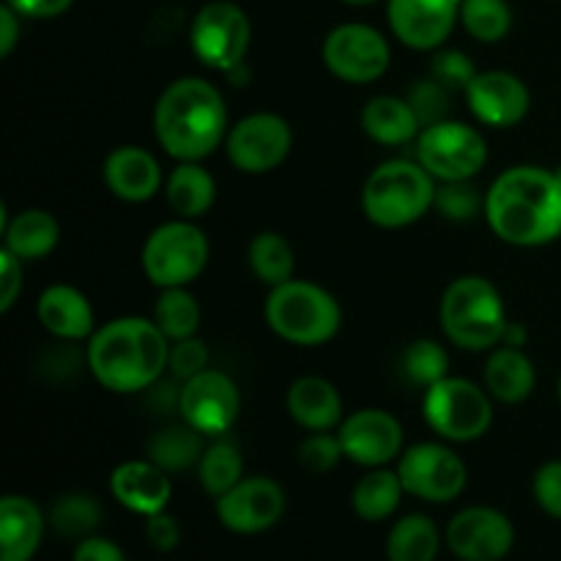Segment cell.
I'll use <instances>...</instances> for the list:
<instances>
[{
  "mask_svg": "<svg viewBox=\"0 0 561 561\" xmlns=\"http://www.w3.org/2000/svg\"><path fill=\"white\" fill-rule=\"evenodd\" d=\"M168 370L175 381H190V378L201 376L203 370H208V348L203 340L190 337L179 340V343H170V356H168Z\"/></svg>",
  "mask_w": 561,
  "mask_h": 561,
  "instance_id": "42",
  "label": "cell"
},
{
  "mask_svg": "<svg viewBox=\"0 0 561 561\" xmlns=\"http://www.w3.org/2000/svg\"><path fill=\"white\" fill-rule=\"evenodd\" d=\"M285 405H288L290 420L310 433L334 431L345 420L343 398H340L337 387L321 376L296 378L290 383Z\"/></svg>",
  "mask_w": 561,
  "mask_h": 561,
  "instance_id": "23",
  "label": "cell"
},
{
  "mask_svg": "<svg viewBox=\"0 0 561 561\" xmlns=\"http://www.w3.org/2000/svg\"><path fill=\"white\" fill-rule=\"evenodd\" d=\"M0 230H3V250L14 252L20 261H42L58 247L60 225L44 208H25L5 219V208H0Z\"/></svg>",
  "mask_w": 561,
  "mask_h": 561,
  "instance_id": "25",
  "label": "cell"
},
{
  "mask_svg": "<svg viewBox=\"0 0 561 561\" xmlns=\"http://www.w3.org/2000/svg\"><path fill=\"white\" fill-rule=\"evenodd\" d=\"M36 318L53 337L66 340V343L91 340L96 332L91 299L80 288L66 283L49 285L42 290L36 301Z\"/></svg>",
  "mask_w": 561,
  "mask_h": 561,
  "instance_id": "22",
  "label": "cell"
},
{
  "mask_svg": "<svg viewBox=\"0 0 561 561\" xmlns=\"http://www.w3.org/2000/svg\"><path fill=\"white\" fill-rule=\"evenodd\" d=\"M228 107L214 82L181 77L170 82L153 107V135L179 162H203L228 137Z\"/></svg>",
  "mask_w": 561,
  "mask_h": 561,
  "instance_id": "2",
  "label": "cell"
},
{
  "mask_svg": "<svg viewBox=\"0 0 561 561\" xmlns=\"http://www.w3.org/2000/svg\"><path fill=\"white\" fill-rule=\"evenodd\" d=\"M431 77L449 88V91H466L477 77L474 64L460 49H438L431 60Z\"/></svg>",
  "mask_w": 561,
  "mask_h": 561,
  "instance_id": "41",
  "label": "cell"
},
{
  "mask_svg": "<svg viewBox=\"0 0 561 561\" xmlns=\"http://www.w3.org/2000/svg\"><path fill=\"white\" fill-rule=\"evenodd\" d=\"M104 186L124 203H146L162 186L159 159L142 146H118L102 164Z\"/></svg>",
  "mask_w": 561,
  "mask_h": 561,
  "instance_id": "21",
  "label": "cell"
},
{
  "mask_svg": "<svg viewBox=\"0 0 561 561\" xmlns=\"http://www.w3.org/2000/svg\"><path fill=\"white\" fill-rule=\"evenodd\" d=\"M343 458V444H340L337 433L332 431L310 433V436L299 444V463L305 466L307 471H316V474L332 471Z\"/></svg>",
  "mask_w": 561,
  "mask_h": 561,
  "instance_id": "40",
  "label": "cell"
},
{
  "mask_svg": "<svg viewBox=\"0 0 561 561\" xmlns=\"http://www.w3.org/2000/svg\"><path fill=\"white\" fill-rule=\"evenodd\" d=\"M504 345H515V348H520V345H526V329L520 327V323H510L507 332H504Z\"/></svg>",
  "mask_w": 561,
  "mask_h": 561,
  "instance_id": "49",
  "label": "cell"
},
{
  "mask_svg": "<svg viewBox=\"0 0 561 561\" xmlns=\"http://www.w3.org/2000/svg\"><path fill=\"white\" fill-rule=\"evenodd\" d=\"M22 263L14 252L0 250V312H9L22 294Z\"/></svg>",
  "mask_w": 561,
  "mask_h": 561,
  "instance_id": "44",
  "label": "cell"
},
{
  "mask_svg": "<svg viewBox=\"0 0 561 561\" xmlns=\"http://www.w3.org/2000/svg\"><path fill=\"white\" fill-rule=\"evenodd\" d=\"M323 66L337 80L351 85H367L387 75L392 49L387 36L365 22H345L327 33L321 47Z\"/></svg>",
  "mask_w": 561,
  "mask_h": 561,
  "instance_id": "11",
  "label": "cell"
},
{
  "mask_svg": "<svg viewBox=\"0 0 561 561\" xmlns=\"http://www.w3.org/2000/svg\"><path fill=\"white\" fill-rule=\"evenodd\" d=\"M263 316L279 340L305 348L329 343L343 327L337 299L310 279H288L268 290Z\"/></svg>",
  "mask_w": 561,
  "mask_h": 561,
  "instance_id": "6",
  "label": "cell"
},
{
  "mask_svg": "<svg viewBox=\"0 0 561 561\" xmlns=\"http://www.w3.org/2000/svg\"><path fill=\"white\" fill-rule=\"evenodd\" d=\"M343 3H351V5H370V3H376V0H343Z\"/></svg>",
  "mask_w": 561,
  "mask_h": 561,
  "instance_id": "50",
  "label": "cell"
},
{
  "mask_svg": "<svg viewBox=\"0 0 561 561\" xmlns=\"http://www.w3.org/2000/svg\"><path fill=\"white\" fill-rule=\"evenodd\" d=\"M164 197L181 219H197L217 203V181L201 162H179L164 181Z\"/></svg>",
  "mask_w": 561,
  "mask_h": 561,
  "instance_id": "28",
  "label": "cell"
},
{
  "mask_svg": "<svg viewBox=\"0 0 561 561\" xmlns=\"http://www.w3.org/2000/svg\"><path fill=\"white\" fill-rule=\"evenodd\" d=\"M438 318H442V329L449 343L458 345L460 351H474V354L502 345L510 327L502 294L491 279L480 274H466L447 285Z\"/></svg>",
  "mask_w": 561,
  "mask_h": 561,
  "instance_id": "4",
  "label": "cell"
},
{
  "mask_svg": "<svg viewBox=\"0 0 561 561\" xmlns=\"http://www.w3.org/2000/svg\"><path fill=\"white\" fill-rule=\"evenodd\" d=\"M25 20H55L66 14L75 0H5Z\"/></svg>",
  "mask_w": 561,
  "mask_h": 561,
  "instance_id": "46",
  "label": "cell"
},
{
  "mask_svg": "<svg viewBox=\"0 0 561 561\" xmlns=\"http://www.w3.org/2000/svg\"><path fill=\"white\" fill-rule=\"evenodd\" d=\"M44 537V515L27 496L0 499V561H31Z\"/></svg>",
  "mask_w": 561,
  "mask_h": 561,
  "instance_id": "24",
  "label": "cell"
},
{
  "mask_svg": "<svg viewBox=\"0 0 561 561\" xmlns=\"http://www.w3.org/2000/svg\"><path fill=\"white\" fill-rule=\"evenodd\" d=\"M362 129L381 146H409L420 137L422 124L405 96H373L362 110Z\"/></svg>",
  "mask_w": 561,
  "mask_h": 561,
  "instance_id": "27",
  "label": "cell"
},
{
  "mask_svg": "<svg viewBox=\"0 0 561 561\" xmlns=\"http://www.w3.org/2000/svg\"><path fill=\"white\" fill-rule=\"evenodd\" d=\"M294 148L290 124L277 113H252L236 121L225 137L230 164L247 175L277 170Z\"/></svg>",
  "mask_w": 561,
  "mask_h": 561,
  "instance_id": "13",
  "label": "cell"
},
{
  "mask_svg": "<svg viewBox=\"0 0 561 561\" xmlns=\"http://www.w3.org/2000/svg\"><path fill=\"white\" fill-rule=\"evenodd\" d=\"M75 561H126V553L107 537H85L75 551Z\"/></svg>",
  "mask_w": 561,
  "mask_h": 561,
  "instance_id": "47",
  "label": "cell"
},
{
  "mask_svg": "<svg viewBox=\"0 0 561 561\" xmlns=\"http://www.w3.org/2000/svg\"><path fill=\"white\" fill-rule=\"evenodd\" d=\"M438 548H442V535L427 515H405L389 529V561H436Z\"/></svg>",
  "mask_w": 561,
  "mask_h": 561,
  "instance_id": "30",
  "label": "cell"
},
{
  "mask_svg": "<svg viewBox=\"0 0 561 561\" xmlns=\"http://www.w3.org/2000/svg\"><path fill=\"white\" fill-rule=\"evenodd\" d=\"M247 257H250V268L263 285L268 288H277V285L294 279L296 272V255L290 241L285 239L277 230H263L255 239L250 241V250H247Z\"/></svg>",
  "mask_w": 561,
  "mask_h": 561,
  "instance_id": "32",
  "label": "cell"
},
{
  "mask_svg": "<svg viewBox=\"0 0 561 561\" xmlns=\"http://www.w3.org/2000/svg\"><path fill=\"white\" fill-rule=\"evenodd\" d=\"M485 219L496 239L542 247L561 236V179L540 164H515L485 190Z\"/></svg>",
  "mask_w": 561,
  "mask_h": 561,
  "instance_id": "1",
  "label": "cell"
},
{
  "mask_svg": "<svg viewBox=\"0 0 561 561\" xmlns=\"http://www.w3.org/2000/svg\"><path fill=\"white\" fill-rule=\"evenodd\" d=\"M463 93L474 118L491 129L518 126L531 107L529 88L513 71H477V77Z\"/></svg>",
  "mask_w": 561,
  "mask_h": 561,
  "instance_id": "19",
  "label": "cell"
},
{
  "mask_svg": "<svg viewBox=\"0 0 561 561\" xmlns=\"http://www.w3.org/2000/svg\"><path fill=\"white\" fill-rule=\"evenodd\" d=\"M416 162L436 181L477 179L488 164V142L477 126L463 121H438L416 137Z\"/></svg>",
  "mask_w": 561,
  "mask_h": 561,
  "instance_id": "9",
  "label": "cell"
},
{
  "mask_svg": "<svg viewBox=\"0 0 561 561\" xmlns=\"http://www.w3.org/2000/svg\"><path fill=\"white\" fill-rule=\"evenodd\" d=\"M537 387L535 362L515 345H496L485 362V389L493 400L507 405L524 403Z\"/></svg>",
  "mask_w": 561,
  "mask_h": 561,
  "instance_id": "26",
  "label": "cell"
},
{
  "mask_svg": "<svg viewBox=\"0 0 561 561\" xmlns=\"http://www.w3.org/2000/svg\"><path fill=\"white\" fill-rule=\"evenodd\" d=\"M197 480H201L203 491L211 499L225 496L230 488L239 485L244 480V458L241 449L228 438H214L197 463Z\"/></svg>",
  "mask_w": 561,
  "mask_h": 561,
  "instance_id": "33",
  "label": "cell"
},
{
  "mask_svg": "<svg viewBox=\"0 0 561 561\" xmlns=\"http://www.w3.org/2000/svg\"><path fill=\"white\" fill-rule=\"evenodd\" d=\"M181 420L206 438H222L233 431L241 414V392L233 378L222 370H203L181 383Z\"/></svg>",
  "mask_w": 561,
  "mask_h": 561,
  "instance_id": "14",
  "label": "cell"
},
{
  "mask_svg": "<svg viewBox=\"0 0 561 561\" xmlns=\"http://www.w3.org/2000/svg\"><path fill=\"white\" fill-rule=\"evenodd\" d=\"M400 370H403V376L409 378L414 387L427 389L449 376V354L444 351V345L436 343V340H414V343L403 351Z\"/></svg>",
  "mask_w": 561,
  "mask_h": 561,
  "instance_id": "37",
  "label": "cell"
},
{
  "mask_svg": "<svg viewBox=\"0 0 561 561\" xmlns=\"http://www.w3.org/2000/svg\"><path fill=\"white\" fill-rule=\"evenodd\" d=\"M394 471L400 474L405 493L431 504L455 502L469 482L463 458L438 442H422L403 449Z\"/></svg>",
  "mask_w": 561,
  "mask_h": 561,
  "instance_id": "12",
  "label": "cell"
},
{
  "mask_svg": "<svg viewBox=\"0 0 561 561\" xmlns=\"http://www.w3.org/2000/svg\"><path fill=\"white\" fill-rule=\"evenodd\" d=\"M20 20L22 16L9 3L0 5V55L9 58L20 42Z\"/></svg>",
  "mask_w": 561,
  "mask_h": 561,
  "instance_id": "48",
  "label": "cell"
},
{
  "mask_svg": "<svg viewBox=\"0 0 561 561\" xmlns=\"http://www.w3.org/2000/svg\"><path fill=\"white\" fill-rule=\"evenodd\" d=\"M453 93L444 82H438L436 77L427 75L425 80H416L414 85L409 88L405 99L414 107L416 118H420L422 129L425 126L438 124V121H447L449 110H453Z\"/></svg>",
  "mask_w": 561,
  "mask_h": 561,
  "instance_id": "39",
  "label": "cell"
},
{
  "mask_svg": "<svg viewBox=\"0 0 561 561\" xmlns=\"http://www.w3.org/2000/svg\"><path fill=\"white\" fill-rule=\"evenodd\" d=\"M557 394H559V403H561V378H559V387H557Z\"/></svg>",
  "mask_w": 561,
  "mask_h": 561,
  "instance_id": "51",
  "label": "cell"
},
{
  "mask_svg": "<svg viewBox=\"0 0 561 561\" xmlns=\"http://www.w3.org/2000/svg\"><path fill=\"white\" fill-rule=\"evenodd\" d=\"M436 179L411 159L381 162L362 186V211L383 230L420 222L436 203Z\"/></svg>",
  "mask_w": 561,
  "mask_h": 561,
  "instance_id": "5",
  "label": "cell"
},
{
  "mask_svg": "<svg viewBox=\"0 0 561 561\" xmlns=\"http://www.w3.org/2000/svg\"><path fill=\"white\" fill-rule=\"evenodd\" d=\"M146 537H148V542L157 548V551H162V553L173 551V548L181 542L179 520L170 518L168 513L148 515V518H146Z\"/></svg>",
  "mask_w": 561,
  "mask_h": 561,
  "instance_id": "45",
  "label": "cell"
},
{
  "mask_svg": "<svg viewBox=\"0 0 561 561\" xmlns=\"http://www.w3.org/2000/svg\"><path fill=\"white\" fill-rule=\"evenodd\" d=\"M170 340L153 318L124 316L104 323L88 340V367L115 394L146 392L168 370Z\"/></svg>",
  "mask_w": 561,
  "mask_h": 561,
  "instance_id": "3",
  "label": "cell"
},
{
  "mask_svg": "<svg viewBox=\"0 0 561 561\" xmlns=\"http://www.w3.org/2000/svg\"><path fill=\"white\" fill-rule=\"evenodd\" d=\"M203 438L195 427L184 425L179 427H164L157 436L148 442L146 455L151 463H157L159 469L168 471V474H179V471L192 469V466L201 463L203 458Z\"/></svg>",
  "mask_w": 561,
  "mask_h": 561,
  "instance_id": "31",
  "label": "cell"
},
{
  "mask_svg": "<svg viewBox=\"0 0 561 561\" xmlns=\"http://www.w3.org/2000/svg\"><path fill=\"white\" fill-rule=\"evenodd\" d=\"M285 491L272 477H244L217 499V518L233 535H261L285 515Z\"/></svg>",
  "mask_w": 561,
  "mask_h": 561,
  "instance_id": "15",
  "label": "cell"
},
{
  "mask_svg": "<svg viewBox=\"0 0 561 561\" xmlns=\"http://www.w3.org/2000/svg\"><path fill=\"white\" fill-rule=\"evenodd\" d=\"M531 491L542 513L561 520V460H548L537 469Z\"/></svg>",
  "mask_w": 561,
  "mask_h": 561,
  "instance_id": "43",
  "label": "cell"
},
{
  "mask_svg": "<svg viewBox=\"0 0 561 561\" xmlns=\"http://www.w3.org/2000/svg\"><path fill=\"white\" fill-rule=\"evenodd\" d=\"M345 458L365 469H381L403 455V425L383 409H359L337 427Z\"/></svg>",
  "mask_w": 561,
  "mask_h": 561,
  "instance_id": "16",
  "label": "cell"
},
{
  "mask_svg": "<svg viewBox=\"0 0 561 561\" xmlns=\"http://www.w3.org/2000/svg\"><path fill=\"white\" fill-rule=\"evenodd\" d=\"M422 414L438 438L469 444L485 436L493 425V398L469 378L447 376L425 389Z\"/></svg>",
  "mask_w": 561,
  "mask_h": 561,
  "instance_id": "8",
  "label": "cell"
},
{
  "mask_svg": "<svg viewBox=\"0 0 561 561\" xmlns=\"http://www.w3.org/2000/svg\"><path fill=\"white\" fill-rule=\"evenodd\" d=\"M460 3L463 0H387V20L400 44L431 53L460 22Z\"/></svg>",
  "mask_w": 561,
  "mask_h": 561,
  "instance_id": "18",
  "label": "cell"
},
{
  "mask_svg": "<svg viewBox=\"0 0 561 561\" xmlns=\"http://www.w3.org/2000/svg\"><path fill=\"white\" fill-rule=\"evenodd\" d=\"M403 493L405 488L398 471L381 466V469H370L356 482L354 493H351V507L362 520L378 524V520H387L398 513Z\"/></svg>",
  "mask_w": 561,
  "mask_h": 561,
  "instance_id": "29",
  "label": "cell"
},
{
  "mask_svg": "<svg viewBox=\"0 0 561 561\" xmlns=\"http://www.w3.org/2000/svg\"><path fill=\"white\" fill-rule=\"evenodd\" d=\"M252 42L250 16L230 0H211L195 14L190 27L192 53L203 66L230 75L247 58Z\"/></svg>",
  "mask_w": 561,
  "mask_h": 561,
  "instance_id": "10",
  "label": "cell"
},
{
  "mask_svg": "<svg viewBox=\"0 0 561 561\" xmlns=\"http://www.w3.org/2000/svg\"><path fill=\"white\" fill-rule=\"evenodd\" d=\"M110 493L121 507L148 518V515L168 510L173 485H170L168 471H162L148 458L126 460V463L115 466V471L110 474Z\"/></svg>",
  "mask_w": 561,
  "mask_h": 561,
  "instance_id": "20",
  "label": "cell"
},
{
  "mask_svg": "<svg viewBox=\"0 0 561 561\" xmlns=\"http://www.w3.org/2000/svg\"><path fill=\"white\" fill-rule=\"evenodd\" d=\"M208 252L211 247L195 219L179 217L148 233L140 255L142 272L159 290L190 288L206 268Z\"/></svg>",
  "mask_w": 561,
  "mask_h": 561,
  "instance_id": "7",
  "label": "cell"
},
{
  "mask_svg": "<svg viewBox=\"0 0 561 561\" xmlns=\"http://www.w3.org/2000/svg\"><path fill=\"white\" fill-rule=\"evenodd\" d=\"M460 25L471 38L482 44H496L513 27V9L507 0H463Z\"/></svg>",
  "mask_w": 561,
  "mask_h": 561,
  "instance_id": "36",
  "label": "cell"
},
{
  "mask_svg": "<svg viewBox=\"0 0 561 561\" xmlns=\"http://www.w3.org/2000/svg\"><path fill=\"white\" fill-rule=\"evenodd\" d=\"M433 208L449 222H471L485 214V192L474 184V179L438 181Z\"/></svg>",
  "mask_w": 561,
  "mask_h": 561,
  "instance_id": "38",
  "label": "cell"
},
{
  "mask_svg": "<svg viewBox=\"0 0 561 561\" xmlns=\"http://www.w3.org/2000/svg\"><path fill=\"white\" fill-rule=\"evenodd\" d=\"M447 546L460 561H502L515 546V526L496 507H466L449 520Z\"/></svg>",
  "mask_w": 561,
  "mask_h": 561,
  "instance_id": "17",
  "label": "cell"
},
{
  "mask_svg": "<svg viewBox=\"0 0 561 561\" xmlns=\"http://www.w3.org/2000/svg\"><path fill=\"white\" fill-rule=\"evenodd\" d=\"M201 318V305L186 288H164L153 305V323L170 343L197 337Z\"/></svg>",
  "mask_w": 561,
  "mask_h": 561,
  "instance_id": "34",
  "label": "cell"
},
{
  "mask_svg": "<svg viewBox=\"0 0 561 561\" xmlns=\"http://www.w3.org/2000/svg\"><path fill=\"white\" fill-rule=\"evenodd\" d=\"M99 524H102V507L85 493H66L49 507V526L69 540H85L99 529Z\"/></svg>",
  "mask_w": 561,
  "mask_h": 561,
  "instance_id": "35",
  "label": "cell"
}]
</instances>
